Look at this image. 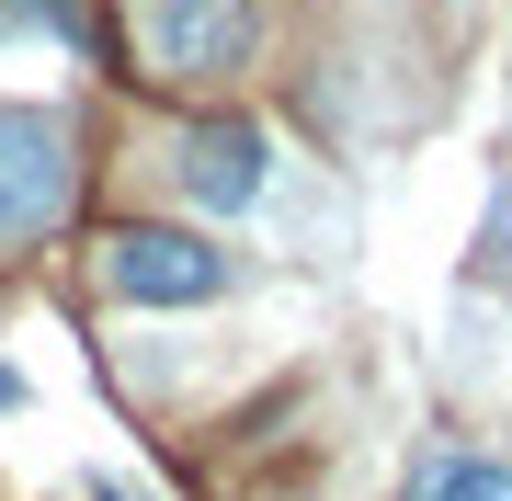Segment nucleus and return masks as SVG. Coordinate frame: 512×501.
<instances>
[{"label":"nucleus","mask_w":512,"mask_h":501,"mask_svg":"<svg viewBox=\"0 0 512 501\" xmlns=\"http://www.w3.org/2000/svg\"><path fill=\"white\" fill-rule=\"evenodd\" d=\"M137 46L160 80H239L262 57V0H148Z\"/></svg>","instance_id":"obj_2"},{"label":"nucleus","mask_w":512,"mask_h":501,"mask_svg":"<svg viewBox=\"0 0 512 501\" xmlns=\"http://www.w3.org/2000/svg\"><path fill=\"white\" fill-rule=\"evenodd\" d=\"M410 501H512V456H433V467H421V479H410Z\"/></svg>","instance_id":"obj_5"},{"label":"nucleus","mask_w":512,"mask_h":501,"mask_svg":"<svg viewBox=\"0 0 512 501\" xmlns=\"http://www.w3.org/2000/svg\"><path fill=\"white\" fill-rule=\"evenodd\" d=\"M171 183H183V205H205V217H251V205H274L285 149L262 126H194L183 149H171Z\"/></svg>","instance_id":"obj_4"},{"label":"nucleus","mask_w":512,"mask_h":501,"mask_svg":"<svg viewBox=\"0 0 512 501\" xmlns=\"http://www.w3.org/2000/svg\"><path fill=\"white\" fill-rule=\"evenodd\" d=\"M69 217V126L57 114H0V240H46Z\"/></svg>","instance_id":"obj_3"},{"label":"nucleus","mask_w":512,"mask_h":501,"mask_svg":"<svg viewBox=\"0 0 512 501\" xmlns=\"http://www.w3.org/2000/svg\"><path fill=\"white\" fill-rule=\"evenodd\" d=\"M92 274H103L114 308H205V297L239 285V251L194 240V228H114Z\"/></svg>","instance_id":"obj_1"}]
</instances>
